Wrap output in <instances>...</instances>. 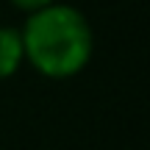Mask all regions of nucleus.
Returning <instances> with one entry per match:
<instances>
[{"mask_svg": "<svg viewBox=\"0 0 150 150\" xmlns=\"http://www.w3.org/2000/svg\"><path fill=\"white\" fill-rule=\"evenodd\" d=\"M20 36L22 50L45 75H72L92 56V28L86 17L67 3L36 8Z\"/></svg>", "mask_w": 150, "mask_h": 150, "instance_id": "f257e3e1", "label": "nucleus"}, {"mask_svg": "<svg viewBox=\"0 0 150 150\" xmlns=\"http://www.w3.org/2000/svg\"><path fill=\"white\" fill-rule=\"evenodd\" d=\"M22 56V36L17 28H8V25H0V78H8L11 72L20 67Z\"/></svg>", "mask_w": 150, "mask_h": 150, "instance_id": "f03ea898", "label": "nucleus"}, {"mask_svg": "<svg viewBox=\"0 0 150 150\" xmlns=\"http://www.w3.org/2000/svg\"><path fill=\"white\" fill-rule=\"evenodd\" d=\"M14 3L22 6V8H33V11H36V8H42V6H50L53 0H14Z\"/></svg>", "mask_w": 150, "mask_h": 150, "instance_id": "7ed1b4c3", "label": "nucleus"}]
</instances>
